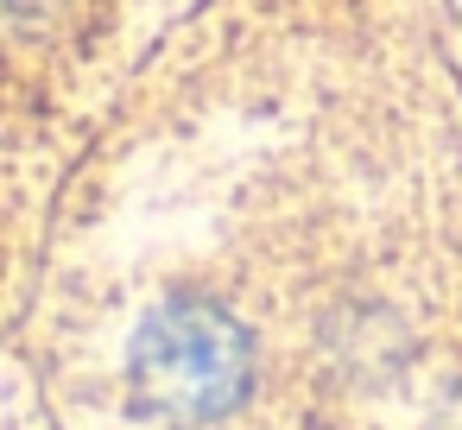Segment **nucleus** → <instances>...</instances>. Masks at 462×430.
Here are the masks:
<instances>
[{
  "label": "nucleus",
  "mask_w": 462,
  "mask_h": 430,
  "mask_svg": "<svg viewBox=\"0 0 462 430\" xmlns=\"http://www.w3.org/2000/svg\"><path fill=\"white\" fill-rule=\"evenodd\" d=\"M134 392L140 405H152L159 417L178 424H203L241 405L247 392V335L235 329V316H222L216 304H159L140 329H134Z\"/></svg>",
  "instance_id": "f257e3e1"
}]
</instances>
